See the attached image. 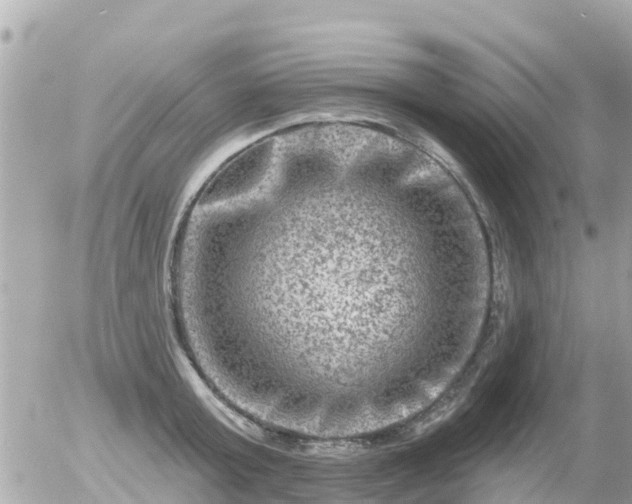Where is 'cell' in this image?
I'll return each instance as SVG.
<instances>
[{"instance_id":"cell-1","label":"cell","mask_w":632,"mask_h":504,"mask_svg":"<svg viewBox=\"0 0 632 504\" xmlns=\"http://www.w3.org/2000/svg\"><path fill=\"white\" fill-rule=\"evenodd\" d=\"M228 235L239 276L282 296L279 339L309 332L357 354L388 350L404 289L440 276L455 250L434 195L389 161L278 169L229 203Z\"/></svg>"}]
</instances>
